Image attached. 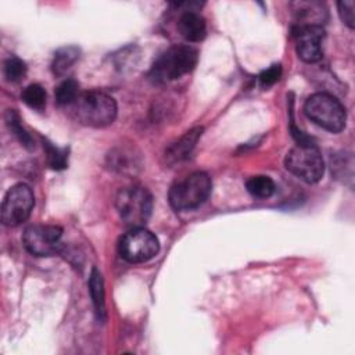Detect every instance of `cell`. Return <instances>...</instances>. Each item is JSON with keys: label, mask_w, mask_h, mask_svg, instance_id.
<instances>
[{"label": "cell", "mask_w": 355, "mask_h": 355, "mask_svg": "<svg viewBox=\"0 0 355 355\" xmlns=\"http://www.w3.org/2000/svg\"><path fill=\"white\" fill-rule=\"evenodd\" d=\"M294 6H297L295 14L298 17V25H320V22L323 21V14H326V11L322 8L320 3L316 1H311V3H295Z\"/></svg>", "instance_id": "15"}, {"label": "cell", "mask_w": 355, "mask_h": 355, "mask_svg": "<svg viewBox=\"0 0 355 355\" xmlns=\"http://www.w3.org/2000/svg\"><path fill=\"white\" fill-rule=\"evenodd\" d=\"M201 135H202V128L197 126L186 132L178 141L171 144L165 151V158L168 159V162L173 164V162L186 159L191 154Z\"/></svg>", "instance_id": "12"}, {"label": "cell", "mask_w": 355, "mask_h": 355, "mask_svg": "<svg viewBox=\"0 0 355 355\" xmlns=\"http://www.w3.org/2000/svg\"><path fill=\"white\" fill-rule=\"evenodd\" d=\"M6 123L8 126V129L11 130V133L19 140V143L26 147V148H32L33 147V139L31 137V135L25 130V128L21 123V118L19 115L15 112V110H8L6 112Z\"/></svg>", "instance_id": "18"}, {"label": "cell", "mask_w": 355, "mask_h": 355, "mask_svg": "<svg viewBox=\"0 0 355 355\" xmlns=\"http://www.w3.org/2000/svg\"><path fill=\"white\" fill-rule=\"evenodd\" d=\"M122 259L130 263H141L154 258L159 251V243L154 233L140 227H133L125 233L118 244Z\"/></svg>", "instance_id": "7"}, {"label": "cell", "mask_w": 355, "mask_h": 355, "mask_svg": "<svg viewBox=\"0 0 355 355\" xmlns=\"http://www.w3.org/2000/svg\"><path fill=\"white\" fill-rule=\"evenodd\" d=\"M338 7V14L341 21L348 26V28H354V1L352 0H343L337 3Z\"/></svg>", "instance_id": "23"}, {"label": "cell", "mask_w": 355, "mask_h": 355, "mask_svg": "<svg viewBox=\"0 0 355 355\" xmlns=\"http://www.w3.org/2000/svg\"><path fill=\"white\" fill-rule=\"evenodd\" d=\"M298 57L305 62H316L322 58V40L324 29L319 25H297L293 29Z\"/></svg>", "instance_id": "10"}, {"label": "cell", "mask_w": 355, "mask_h": 355, "mask_svg": "<svg viewBox=\"0 0 355 355\" xmlns=\"http://www.w3.org/2000/svg\"><path fill=\"white\" fill-rule=\"evenodd\" d=\"M284 166L288 172L306 183H316L324 173V161L315 143L297 144L284 158Z\"/></svg>", "instance_id": "5"}, {"label": "cell", "mask_w": 355, "mask_h": 355, "mask_svg": "<svg viewBox=\"0 0 355 355\" xmlns=\"http://www.w3.org/2000/svg\"><path fill=\"white\" fill-rule=\"evenodd\" d=\"M62 229L55 225H31L25 229L22 241L25 248L36 257H51L61 251Z\"/></svg>", "instance_id": "8"}, {"label": "cell", "mask_w": 355, "mask_h": 355, "mask_svg": "<svg viewBox=\"0 0 355 355\" xmlns=\"http://www.w3.org/2000/svg\"><path fill=\"white\" fill-rule=\"evenodd\" d=\"M79 49L75 46H65L58 49L54 53V58L51 62V71L54 75H64L79 58Z\"/></svg>", "instance_id": "14"}, {"label": "cell", "mask_w": 355, "mask_h": 355, "mask_svg": "<svg viewBox=\"0 0 355 355\" xmlns=\"http://www.w3.org/2000/svg\"><path fill=\"white\" fill-rule=\"evenodd\" d=\"M245 189L255 198H269L275 193L276 184L269 176L257 175L245 182Z\"/></svg>", "instance_id": "16"}, {"label": "cell", "mask_w": 355, "mask_h": 355, "mask_svg": "<svg viewBox=\"0 0 355 355\" xmlns=\"http://www.w3.org/2000/svg\"><path fill=\"white\" fill-rule=\"evenodd\" d=\"M3 71H4V76L8 82L17 83V82H21L26 76L28 68H26V64L21 58L11 55L4 61Z\"/></svg>", "instance_id": "21"}, {"label": "cell", "mask_w": 355, "mask_h": 355, "mask_svg": "<svg viewBox=\"0 0 355 355\" xmlns=\"http://www.w3.org/2000/svg\"><path fill=\"white\" fill-rule=\"evenodd\" d=\"M116 209L126 225L140 227L151 215L153 197L150 191L141 186L125 187L116 196Z\"/></svg>", "instance_id": "6"}, {"label": "cell", "mask_w": 355, "mask_h": 355, "mask_svg": "<svg viewBox=\"0 0 355 355\" xmlns=\"http://www.w3.org/2000/svg\"><path fill=\"white\" fill-rule=\"evenodd\" d=\"M304 112L312 122L331 133H338L345 128V108L329 93L309 96L304 104Z\"/></svg>", "instance_id": "4"}, {"label": "cell", "mask_w": 355, "mask_h": 355, "mask_svg": "<svg viewBox=\"0 0 355 355\" xmlns=\"http://www.w3.org/2000/svg\"><path fill=\"white\" fill-rule=\"evenodd\" d=\"M21 98L22 101L33 110L42 111L46 108V103H47V94L46 90L39 85V83H31L28 85L22 93H21Z\"/></svg>", "instance_id": "17"}, {"label": "cell", "mask_w": 355, "mask_h": 355, "mask_svg": "<svg viewBox=\"0 0 355 355\" xmlns=\"http://www.w3.org/2000/svg\"><path fill=\"white\" fill-rule=\"evenodd\" d=\"M178 31L187 42H201L207 35V24L196 10H184L178 19Z\"/></svg>", "instance_id": "11"}, {"label": "cell", "mask_w": 355, "mask_h": 355, "mask_svg": "<svg viewBox=\"0 0 355 355\" xmlns=\"http://www.w3.org/2000/svg\"><path fill=\"white\" fill-rule=\"evenodd\" d=\"M89 293L92 297V302L94 306V312L100 320L105 318V293H104V282L101 273L97 268L92 269L89 277Z\"/></svg>", "instance_id": "13"}, {"label": "cell", "mask_w": 355, "mask_h": 355, "mask_svg": "<svg viewBox=\"0 0 355 355\" xmlns=\"http://www.w3.org/2000/svg\"><path fill=\"white\" fill-rule=\"evenodd\" d=\"M35 205V197L31 187L25 183L12 186L1 204V220L6 226H18L25 222Z\"/></svg>", "instance_id": "9"}, {"label": "cell", "mask_w": 355, "mask_h": 355, "mask_svg": "<svg viewBox=\"0 0 355 355\" xmlns=\"http://www.w3.org/2000/svg\"><path fill=\"white\" fill-rule=\"evenodd\" d=\"M212 190V180L205 172H193L175 182L168 193L169 204L176 211H190L202 205Z\"/></svg>", "instance_id": "3"}, {"label": "cell", "mask_w": 355, "mask_h": 355, "mask_svg": "<svg viewBox=\"0 0 355 355\" xmlns=\"http://www.w3.org/2000/svg\"><path fill=\"white\" fill-rule=\"evenodd\" d=\"M43 148L46 153L47 164L50 165L51 169L61 171L65 169L68 165V150L61 148L50 143L47 139H43Z\"/></svg>", "instance_id": "19"}, {"label": "cell", "mask_w": 355, "mask_h": 355, "mask_svg": "<svg viewBox=\"0 0 355 355\" xmlns=\"http://www.w3.org/2000/svg\"><path fill=\"white\" fill-rule=\"evenodd\" d=\"M198 61L196 49L187 44H176L161 53L154 61L150 78L157 83H165L191 72Z\"/></svg>", "instance_id": "2"}, {"label": "cell", "mask_w": 355, "mask_h": 355, "mask_svg": "<svg viewBox=\"0 0 355 355\" xmlns=\"http://www.w3.org/2000/svg\"><path fill=\"white\" fill-rule=\"evenodd\" d=\"M75 119L92 128H104L114 122L116 118V103L104 92L89 90L82 92L76 100L69 105Z\"/></svg>", "instance_id": "1"}, {"label": "cell", "mask_w": 355, "mask_h": 355, "mask_svg": "<svg viewBox=\"0 0 355 355\" xmlns=\"http://www.w3.org/2000/svg\"><path fill=\"white\" fill-rule=\"evenodd\" d=\"M79 93L78 82L73 79H65L55 89V101L58 105H71Z\"/></svg>", "instance_id": "20"}, {"label": "cell", "mask_w": 355, "mask_h": 355, "mask_svg": "<svg viewBox=\"0 0 355 355\" xmlns=\"http://www.w3.org/2000/svg\"><path fill=\"white\" fill-rule=\"evenodd\" d=\"M280 76H282V65L273 64L259 73L258 80L263 89H268V87L273 86L280 79Z\"/></svg>", "instance_id": "22"}]
</instances>
